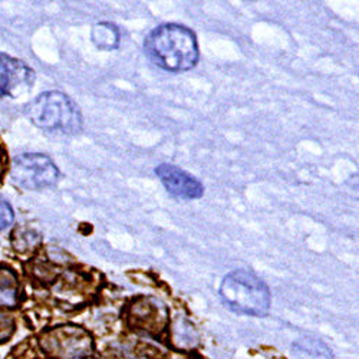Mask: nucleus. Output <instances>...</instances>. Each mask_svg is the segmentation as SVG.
<instances>
[{"instance_id": "1", "label": "nucleus", "mask_w": 359, "mask_h": 359, "mask_svg": "<svg viewBox=\"0 0 359 359\" xmlns=\"http://www.w3.org/2000/svg\"><path fill=\"white\" fill-rule=\"evenodd\" d=\"M145 53L151 61L170 72L189 71L198 61L196 35L189 27L165 23L149 34L145 39Z\"/></svg>"}, {"instance_id": "2", "label": "nucleus", "mask_w": 359, "mask_h": 359, "mask_svg": "<svg viewBox=\"0 0 359 359\" xmlns=\"http://www.w3.org/2000/svg\"><path fill=\"white\" fill-rule=\"evenodd\" d=\"M220 296L233 312L256 318L266 316L272 304L271 290L266 283L249 271L229 273L222 282Z\"/></svg>"}, {"instance_id": "3", "label": "nucleus", "mask_w": 359, "mask_h": 359, "mask_svg": "<svg viewBox=\"0 0 359 359\" xmlns=\"http://www.w3.org/2000/svg\"><path fill=\"white\" fill-rule=\"evenodd\" d=\"M26 116L49 133L75 134L81 130L82 116L75 102L62 93H45L25 107Z\"/></svg>"}, {"instance_id": "4", "label": "nucleus", "mask_w": 359, "mask_h": 359, "mask_svg": "<svg viewBox=\"0 0 359 359\" xmlns=\"http://www.w3.org/2000/svg\"><path fill=\"white\" fill-rule=\"evenodd\" d=\"M59 171L53 161L42 154H23L13 160L12 182L26 190H39L56 183Z\"/></svg>"}, {"instance_id": "5", "label": "nucleus", "mask_w": 359, "mask_h": 359, "mask_svg": "<svg viewBox=\"0 0 359 359\" xmlns=\"http://www.w3.org/2000/svg\"><path fill=\"white\" fill-rule=\"evenodd\" d=\"M35 72L25 62L0 53V98L16 100L31 91Z\"/></svg>"}, {"instance_id": "6", "label": "nucleus", "mask_w": 359, "mask_h": 359, "mask_svg": "<svg viewBox=\"0 0 359 359\" xmlns=\"http://www.w3.org/2000/svg\"><path fill=\"white\" fill-rule=\"evenodd\" d=\"M156 174L167 191L177 198L194 200L200 198L204 193V187L197 178L175 165L161 164L156 168Z\"/></svg>"}, {"instance_id": "7", "label": "nucleus", "mask_w": 359, "mask_h": 359, "mask_svg": "<svg viewBox=\"0 0 359 359\" xmlns=\"http://www.w3.org/2000/svg\"><path fill=\"white\" fill-rule=\"evenodd\" d=\"M293 359H334V352L316 337H302L292 345Z\"/></svg>"}, {"instance_id": "8", "label": "nucleus", "mask_w": 359, "mask_h": 359, "mask_svg": "<svg viewBox=\"0 0 359 359\" xmlns=\"http://www.w3.org/2000/svg\"><path fill=\"white\" fill-rule=\"evenodd\" d=\"M93 41L101 49H115L119 42V34L111 23H98L93 29Z\"/></svg>"}, {"instance_id": "9", "label": "nucleus", "mask_w": 359, "mask_h": 359, "mask_svg": "<svg viewBox=\"0 0 359 359\" xmlns=\"http://www.w3.org/2000/svg\"><path fill=\"white\" fill-rule=\"evenodd\" d=\"M18 302V285L12 272L0 271V305L15 306Z\"/></svg>"}, {"instance_id": "10", "label": "nucleus", "mask_w": 359, "mask_h": 359, "mask_svg": "<svg viewBox=\"0 0 359 359\" xmlns=\"http://www.w3.org/2000/svg\"><path fill=\"white\" fill-rule=\"evenodd\" d=\"M12 222H13L12 207L4 198H0V230L6 229Z\"/></svg>"}, {"instance_id": "11", "label": "nucleus", "mask_w": 359, "mask_h": 359, "mask_svg": "<svg viewBox=\"0 0 359 359\" xmlns=\"http://www.w3.org/2000/svg\"><path fill=\"white\" fill-rule=\"evenodd\" d=\"M5 327H8V322H6V319L4 318V315H0V337H2V334H4V331H5Z\"/></svg>"}, {"instance_id": "12", "label": "nucleus", "mask_w": 359, "mask_h": 359, "mask_svg": "<svg viewBox=\"0 0 359 359\" xmlns=\"http://www.w3.org/2000/svg\"><path fill=\"white\" fill-rule=\"evenodd\" d=\"M4 171V160H2V153H0V175H2Z\"/></svg>"}]
</instances>
